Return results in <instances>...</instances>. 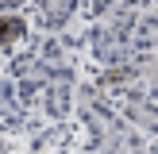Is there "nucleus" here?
I'll return each mask as SVG.
<instances>
[{"mask_svg": "<svg viewBox=\"0 0 158 154\" xmlns=\"http://www.w3.org/2000/svg\"><path fill=\"white\" fill-rule=\"evenodd\" d=\"M15 4H23V0H0V12H4V8H15Z\"/></svg>", "mask_w": 158, "mask_h": 154, "instance_id": "8", "label": "nucleus"}, {"mask_svg": "<svg viewBox=\"0 0 158 154\" xmlns=\"http://www.w3.org/2000/svg\"><path fill=\"white\" fill-rule=\"evenodd\" d=\"M135 46L143 54H151L154 46H158V19H139V27H135Z\"/></svg>", "mask_w": 158, "mask_h": 154, "instance_id": "6", "label": "nucleus"}, {"mask_svg": "<svg viewBox=\"0 0 158 154\" xmlns=\"http://www.w3.org/2000/svg\"><path fill=\"white\" fill-rule=\"evenodd\" d=\"M77 0H46L43 4V27H62V23L73 15Z\"/></svg>", "mask_w": 158, "mask_h": 154, "instance_id": "5", "label": "nucleus"}, {"mask_svg": "<svg viewBox=\"0 0 158 154\" xmlns=\"http://www.w3.org/2000/svg\"><path fill=\"white\" fill-rule=\"evenodd\" d=\"M23 35V19L15 15H0V43H12V38Z\"/></svg>", "mask_w": 158, "mask_h": 154, "instance_id": "7", "label": "nucleus"}, {"mask_svg": "<svg viewBox=\"0 0 158 154\" xmlns=\"http://www.w3.org/2000/svg\"><path fill=\"white\" fill-rule=\"evenodd\" d=\"M0 150H4V143H0Z\"/></svg>", "mask_w": 158, "mask_h": 154, "instance_id": "9", "label": "nucleus"}, {"mask_svg": "<svg viewBox=\"0 0 158 154\" xmlns=\"http://www.w3.org/2000/svg\"><path fill=\"white\" fill-rule=\"evenodd\" d=\"M131 23H135V4H123L104 27L93 35V54H97L104 66H123L131 50Z\"/></svg>", "mask_w": 158, "mask_h": 154, "instance_id": "2", "label": "nucleus"}, {"mask_svg": "<svg viewBox=\"0 0 158 154\" xmlns=\"http://www.w3.org/2000/svg\"><path fill=\"white\" fill-rule=\"evenodd\" d=\"M46 112H50L54 120H62V116L69 112V69H58L54 81L46 85Z\"/></svg>", "mask_w": 158, "mask_h": 154, "instance_id": "4", "label": "nucleus"}, {"mask_svg": "<svg viewBox=\"0 0 158 154\" xmlns=\"http://www.w3.org/2000/svg\"><path fill=\"white\" fill-rule=\"evenodd\" d=\"M123 112H127V120L139 123L143 131H158V100L143 96V92H135V96H127Z\"/></svg>", "mask_w": 158, "mask_h": 154, "instance_id": "3", "label": "nucleus"}, {"mask_svg": "<svg viewBox=\"0 0 158 154\" xmlns=\"http://www.w3.org/2000/svg\"><path fill=\"white\" fill-rule=\"evenodd\" d=\"M85 120H89V135H93V154H139V143L108 108L97 104V96H85L81 104Z\"/></svg>", "mask_w": 158, "mask_h": 154, "instance_id": "1", "label": "nucleus"}]
</instances>
